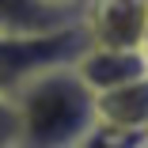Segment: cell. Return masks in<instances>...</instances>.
I'll return each mask as SVG.
<instances>
[{"label": "cell", "instance_id": "1", "mask_svg": "<svg viewBox=\"0 0 148 148\" xmlns=\"http://www.w3.org/2000/svg\"><path fill=\"white\" fill-rule=\"evenodd\" d=\"M15 106V148H84L99 129L95 95L84 87L72 65L38 72L12 91Z\"/></svg>", "mask_w": 148, "mask_h": 148}, {"label": "cell", "instance_id": "2", "mask_svg": "<svg viewBox=\"0 0 148 148\" xmlns=\"http://www.w3.org/2000/svg\"><path fill=\"white\" fill-rule=\"evenodd\" d=\"M87 46L91 42L84 34V23L49 38H0V95H12L38 72L76 65Z\"/></svg>", "mask_w": 148, "mask_h": 148}, {"label": "cell", "instance_id": "3", "mask_svg": "<svg viewBox=\"0 0 148 148\" xmlns=\"http://www.w3.org/2000/svg\"><path fill=\"white\" fill-rule=\"evenodd\" d=\"M84 34L106 49H144L148 46V0H87Z\"/></svg>", "mask_w": 148, "mask_h": 148}, {"label": "cell", "instance_id": "4", "mask_svg": "<svg viewBox=\"0 0 148 148\" xmlns=\"http://www.w3.org/2000/svg\"><path fill=\"white\" fill-rule=\"evenodd\" d=\"M76 76L91 95L118 91L125 84H137L148 76V57L144 49H106V46H87L80 53V61L72 65Z\"/></svg>", "mask_w": 148, "mask_h": 148}, {"label": "cell", "instance_id": "5", "mask_svg": "<svg viewBox=\"0 0 148 148\" xmlns=\"http://www.w3.org/2000/svg\"><path fill=\"white\" fill-rule=\"evenodd\" d=\"M84 23V8L49 0H0V38H49Z\"/></svg>", "mask_w": 148, "mask_h": 148}, {"label": "cell", "instance_id": "6", "mask_svg": "<svg viewBox=\"0 0 148 148\" xmlns=\"http://www.w3.org/2000/svg\"><path fill=\"white\" fill-rule=\"evenodd\" d=\"M95 122L99 129L122 137H148V76L118 91L95 95Z\"/></svg>", "mask_w": 148, "mask_h": 148}, {"label": "cell", "instance_id": "7", "mask_svg": "<svg viewBox=\"0 0 148 148\" xmlns=\"http://www.w3.org/2000/svg\"><path fill=\"white\" fill-rule=\"evenodd\" d=\"M15 106L12 95H0V148H15Z\"/></svg>", "mask_w": 148, "mask_h": 148}, {"label": "cell", "instance_id": "8", "mask_svg": "<svg viewBox=\"0 0 148 148\" xmlns=\"http://www.w3.org/2000/svg\"><path fill=\"white\" fill-rule=\"evenodd\" d=\"M137 140L140 137H122V133H110V129H95L84 140V148H137Z\"/></svg>", "mask_w": 148, "mask_h": 148}, {"label": "cell", "instance_id": "9", "mask_svg": "<svg viewBox=\"0 0 148 148\" xmlns=\"http://www.w3.org/2000/svg\"><path fill=\"white\" fill-rule=\"evenodd\" d=\"M49 4H61V8H84L87 0H49Z\"/></svg>", "mask_w": 148, "mask_h": 148}, {"label": "cell", "instance_id": "10", "mask_svg": "<svg viewBox=\"0 0 148 148\" xmlns=\"http://www.w3.org/2000/svg\"><path fill=\"white\" fill-rule=\"evenodd\" d=\"M137 148H148V137H140V140H137Z\"/></svg>", "mask_w": 148, "mask_h": 148}, {"label": "cell", "instance_id": "11", "mask_svg": "<svg viewBox=\"0 0 148 148\" xmlns=\"http://www.w3.org/2000/svg\"><path fill=\"white\" fill-rule=\"evenodd\" d=\"M144 57H148V46H144Z\"/></svg>", "mask_w": 148, "mask_h": 148}]
</instances>
